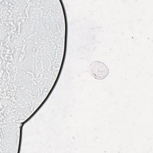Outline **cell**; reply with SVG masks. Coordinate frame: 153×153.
<instances>
[{
  "mask_svg": "<svg viewBox=\"0 0 153 153\" xmlns=\"http://www.w3.org/2000/svg\"><path fill=\"white\" fill-rule=\"evenodd\" d=\"M90 72L92 76L99 80L106 78L109 74V69L106 65L100 61H94L90 65Z\"/></svg>",
  "mask_w": 153,
  "mask_h": 153,
  "instance_id": "obj_1",
  "label": "cell"
}]
</instances>
